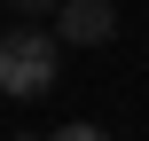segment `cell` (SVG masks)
Returning <instances> with one entry per match:
<instances>
[{"label": "cell", "mask_w": 149, "mask_h": 141, "mask_svg": "<svg viewBox=\"0 0 149 141\" xmlns=\"http://www.w3.org/2000/svg\"><path fill=\"white\" fill-rule=\"evenodd\" d=\"M55 71H63V39H55V31H39V24L0 31V94L31 102V94L55 86Z\"/></svg>", "instance_id": "6da1fadb"}, {"label": "cell", "mask_w": 149, "mask_h": 141, "mask_svg": "<svg viewBox=\"0 0 149 141\" xmlns=\"http://www.w3.org/2000/svg\"><path fill=\"white\" fill-rule=\"evenodd\" d=\"M8 8H24V16H47V8H63V0H8Z\"/></svg>", "instance_id": "277c9868"}, {"label": "cell", "mask_w": 149, "mask_h": 141, "mask_svg": "<svg viewBox=\"0 0 149 141\" xmlns=\"http://www.w3.org/2000/svg\"><path fill=\"white\" fill-rule=\"evenodd\" d=\"M47 141H110V133H102V126H55Z\"/></svg>", "instance_id": "3957f363"}, {"label": "cell", "mask_w": 149, "mask_h": 141, "mask_svg": "<svg viewBox=\"0 0 149 141\" xmlns=\"http://www.w3.org/2000/svg\"><path fill=\"white\" fill-rule=\"evenodd\" d=\"M110 31H118V8L110 0H63L55 8V39L63 47H102Z\"/></svg>", "instance_id": "7a4b0ae2"}]
</instances>
